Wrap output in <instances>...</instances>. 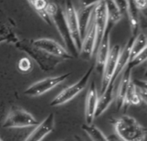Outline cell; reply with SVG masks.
I'll return each instance as SVG.
<instances>
[{
  "label": "cell",
  "mask_w": 147,
  "mask_h": 141,
  "mask_svg": "<svg viewBox=\"0 0 147 141\" xmlns=\"http://www.w3.org/2000/svg\"><path fill=\"white\" fill-rule=\"evenodd\" d=\"M105 2L107 5V12H108V24H107L106 30L111 31L114 26L121 21L123 15L117 8V6L115 4L113 0H105Z\"/></svg>",
  "instance_id": "20"
},
{
  "label": "cell",
  "mask_w": 147,
  "mask_h": 141,
  "mask_svg": "<svg viewBox=\"0 0 147 141\" xmlns=\"http://www.w3.org/2000/svg\"><path fill=\"white\" fill-rule=\"evenodd\" d=\"M100 0H79L80 5L82 7H89L95 6Z\"/></svg>",
  "instance_id": "30"
},
{
  "label": "cell",
  "mask_w": 147,
  "mask_h": 141,
  "mask_svg": "<svg viewBox=\"0 0 147 141\" xmlns=\"http://www.w3.org/2000/svg\"><path fill=\"white\" fill-rule=\"evenodd\" d=\"M115 82L110 81L107 88L104 90L103 92L101 93V96H98L96 110L95 114V119L101 116L111 105L114 100V89H115Z\"/></svg>",
  "instance_id": "14"
},
{
  "label": "cell",
  "mask_w": 147,
  "mask_h": 141,
  "mask_svg": "<svg viewBox=\"0 0 147 141\" xmlns=\"http://www.w3.org/2000/svg\"><path fill=\"white\" fill-rule=\"evenodd\" d=\"M12 26H14V22L11 18H9L8 22L0 21V43L9 41L16 44L19 41L17 35L12 30Z\"/></svg>",
  "instance_id": "19"
},
{
  "label": "cell",
  "mask_w": 147,
  "mask_h": 141,
  "mask_svg": "<svg viewBox=\"0 0 147 141\" xmlns=\"http://www.w3.org/2000/svg\"><path fill=\"white\" fill-rule=\"evenodd\" d=\"M94 68H95V65L90 66L84 72V74L82 76V78L78 82H76L72 85L64 89L60 93H59L50 103V105L52 107H57V106L63 105V104L70 102L71 100H72L78 94H80L86 87V85L91 77V74L94 71Z\"/></svg>",
  "instance_id": "3"
},
{
  "label": "cell",
  "mask_w": 147,
  "mask_h": 141,
  "mask_svg": "<svg viewBox=\"0 0 147 141\" xmlns=\"http://www.w3.org/2000/svg\"><path fill=\"white\" fill-rule=\"evenodd\" d=\"M97 101H98V92H97L96 83L93 81L88 90L86 99H85L84 115H85V121L86 124L88 125L93 124V121L95 120Z\"/></svg>",
  "instance_id": "13"
},
{
  "label": "cell",
  "mask_w": 147,
  "mask_h": 141,
  "mask_svg": "<svg viewBox=\"0 0 147 141\" xmlns=\"http://www.w3.org/2000/svg\"><path fill=\"white\" fill-rule=\"evenodd\" d=\"M131 74H132V69H130L129 67H126L125 70L123 71L121 80L120 82L118 91H117L116 102H117V108H118V109H121L123 107L126 92H127V87H128V85H129V84H130V82L132 80Z\"/></svg>",
  "instance_id": "17"
},
{
  "label": "cell",
  "mask_w": 147,
  "mask_h": 141,
  "mask_svg": "<svg viewBox=\"0 0 147 141\" xmlns=\"http://www.w3.org/2000/svg\"><path fill=\"white\" fill-rule=\"evenodd\" d=\"M40 122L28 111L23 109L14 107L12 108L3 123V128H31L36 127Z\"/></svg>",
  "instance_id": "5"
},
{
  "label": "cell",
  "mask_w": 147,
  "mask_h": 141,
  "mask_svg": "<svg viewBox=\"0 0 147 141\" xmlns=\"http://www.w3.org/2000/svg\"><path fill=\"white\" fill-rule=\"evenodd\" d=\"M55 117L53 113H50L40 123H39L34 129L30 133L24 141H41L51 134L54 129Z\"/></svg>",
  "instance_id": "12"
},
{
  "label": "cell",
  "mask_w": 147,
  "mask_h": 141,
  "mask_svg": "<svg viewBox=\"0 0 147 141\" xmlns=\"http://www.w3.org/2000/svg\"><path fill=\"white\" fill-rule=\"evenodd\" d=\"M139 9L135 6L133 0H127V8L126 13L127 14L130 28L132 32V37H135L138 34V30L140 28V18H139Z\"/></svg>",
  "instance_id": "18"
},
{
  "label": "cell",
  "mask_w": 147,
  "mask_h": 141,
  "mask_svg": "<svg viewBox=\"0 0 147 141\" xmlns=\"http://www.w3.org/2000/svg\"><path fill=\"white\" fill-rule=\"evenodd\" d=\"M96 33L95 23L93 20V14L90 22V25L87 28V31L84 34V39L82 40L81 47L78 53V55L84 59H90L94 52L96 51Z\"/></svg>",
  "instance_id": "11"
},
{
  "label": "cell",
  "mask_w": 147,
  "mask_h": 141,
  "mask_svg": "<svg viewBox=\"0 0 147 141\" xmlns=\"http://www.w3.org/2000/svg\"><path fill=\"white\" fill-rule=\"evenodd\" d=\"M93 20L96 28V51L100 45L106 28L108 24V12H107V5L105 0H100L94 7L93 9Z\"/></svg>",
  "instance_id": "9"
},
{
  "label": "cell",
  "mask_w": 147,
  "mask_h": 141,
  "mask_svg": "<svg viewBox=\"0 0 147 141\" xmlns=\"http://www.w3.org/2000/svg\"><path fill=\"white\" fill-rule=\"evenodd\" d=\"M82 129L87 134V135L92 141H109L104 135V134L94 124H83Z\"/></svg>",
  "instance_id": "23"
},
{
  "label": "cell",
  "mask_w": 147,
  "mask_h": 141,
  "mask_svg": "<svg viewBox=\"0 0 147 141\" xmlns=\"http://www.w3.org/2000/svg\"><path fill=\"white\" fill-rule=\"evenodd\" d=\"M65 19L66 22V25L68 27L70 34L71 36V39L73 40V43L79 53L80 47H81V36L79 32V27H78V22L76 13V8L74 7L71 1L67 0L65 3V7L63 9Z\"/></svg>",
  "instance_id": "8"
},
{
  "label": "cell",
  "mask_w": 147,
  "mask_h": 141,
  "mask_svg": "<svg viewBox=\"0 0 147 141\" xmlns=\"http://www.w3.org/2000/svg\"><path fill=\"white\" fill-rule=\"evenodd\" d=\"M32 68V64L31 61L28 58L24 57L22 58L18 61V69L22 72H28Z\"/></svg>",
  "instance_id": "27"
},
{
  "label": "cell",
  "mask_w": 147,
  "mask_h": 141,
  "mask_svg": "<svg viewBox=\"0 0 147 141\" xmlns=\"http://www.w3.org/2000/svg\"><path fill=\"white\" fill-rule=\"evenodd\" d=\"M121 47L120 45L116 44L110 47L108 58L106 59V62L104 64L103 69H102V84H101V93L104 91V90L107 88L109 84L110 83L112 77L115 73L118 59L121 53Z\"/></svg>",
  "instance_id": "10"
},
{
  "label": "cell",
  "mask_w": 147,
  "mask_h": 141,
  "mask_svg": "<svg viewBox=\"0 0 147 141\" xmlns=\"http://www.w3.org/2000/svg\"><path fill=\"white\" fill-rule=\"evenodd\" d=\"M134 85H135V90L137 92V95L139 96L141 103H146V95H147V84L146 81L142 80H138L134 79Z\"/></svg>",
  "instance_id": "25"
},
{
  "label": "cell",
  "mask_w": 147,
  "mask_h": 141,
  "mask_svg": "<svg viewBox=\"0 0 147 141\" xmlns=\"http://www.w3.org/2000/svg\"><path fill=\"white\" fill-rule=\"evenodd\" d=\"M16 47L18 49L27 53L31 58H33L36 61V63L39 64V65L40 66L42 70L47 71V70L52 69V67L57 65L61 61L60 59L49 55L35 48L34 47L31 45L30 41L28 40H19L18 42L16 43Z\"/></svg>",
  "instance_id": "4"
},
{
  "label": "cell",
  "mask_w": 147,
  "mask_h": 141,
  "mask_svg": "<svg viewBox=\"0 0 147 141\" xmlns=\"http://www.w3.org/2000/svg\"><path fill=\"white\" fill-rule=\"evenodd\" d=\"M133 1L139 10H144L146 9L147 0H133Z\"/></svg>",
  "instance_id": "29"
},
{
  "label": "cell",
  "mask_w": 147,
  "mask_h": 141,
  "mask_svg": "<svg viewBox=\"0 0 147 141\" xmlns=\"http://www.w3.org/2000/svg\"><path fill=\"white\" fill-rule=\"evenodd\" d=\"M47 13L49 16L52 22L55 25L58 32L59 33V34L65 45V47H66L65 49L71 54V56L73 58L78 57V52L73 43V40L70 34L68 27L66 25L63 9L60 8L59 5H57L56 3L49 2V4L47 8Z\"/></svg>",
  "instance_id": "2"
},
{
  "label": "cell",
  "mask_w": 147,
  "mask_h": 141,
  "mask_svg": "<svg viewBox=\"0 0 147 141\" xmlns=\"http://www.w3.org/2000/svg\"><path fill=\"white\" fill-rule=\"evenodd\" d=\"M94 7L95 6H89V7L80 6L78 9H76L81 40L84 39V34L87 31V28L90 25V20L92 17V14H93Z\"/></svg>",
  "instance_id": "16"
},
{
  "label": "cell",
  "mask_w": 147,
  "mask_h": 141,
  "mask_svg": "<svg viewBox=\"0 0 147 141\" xmlns=\"http://www.w3.org/2000/svg\"><path fill=\"white\" fill-rule=\"evenodd\" d=\"M147 38L144 33H139L133 40L130 50V60L146 49Z\"/></svg>",
  "instance_id": "21"
},
{
  "label": "cell",
  "mask_w": 147,
  "mask_h": 141,
  "mask_svg": "<svg viewBox=\"0 0 147 141\" xmlns=\"http://www.w3.org/2000/svg\"><path fill=\"white\" fill-rule=\"evenodd\" d=\"M28 2L46 23H47L48 25H51L53 23L47 13V8L49 4L48 0H28Z\"/></svg>",
  "instance_id": "22"
},
{
  "label": "cell",
  "mask_w": 147,
  "mask_h": 141,
  "mask_svg": "<svg viewBox=\"0 0 147 141\" xmlns=\"http://www.w3.org/2000/svg\"><path fill=\"white\" fill-rule=\"evenodd\" d=\"M115 131L122 141H145L146 129L135 118L122 115L114 123Z\"/></svg>",
  "instance_id": "1"
},
{
  "label": "cell",
  "mask_w": 147,
  "mask_h": 141,
  "mask_svg": "<svg viewBox=\"0 0 147 141\" xmlns=\"http://www.w3.org/2000/svg\"><path fill=\"white\" fill-rule=\"evenodd\" d=\"M113 2L120 9L122 15L126 13L127 8V0H113Z\"/></svg>",
  "instance_id": "28"
},
{
  "label": "cell",
  "mask_w": 147,
  "mask_h": 141,
  "mask_svg": "<svg viewBox=\"0 0 147 141\" xmlns=\"http://www.w3.org/2000/svg\"><path fill=\"white\" fill-rule=\"evenodd\" d=\"M71 75V72H67V73L61 74L59 76L51 77V78H47L41 79L38 82L34 83L30 86H28L24 90V94L26 96H31V97L40 96L48 92L52 89L55 88L61 83H63Z\"/></svg>",
  "instance_id": "6"
},
{
  "label": "cell",
  "mask_w": 147,
  "mask_h": 141,
  "mask_svg": "<svg viewBox=\"0 0 147 141\" xmlns=\"http://www.w3.org/2000/svg\"><path fill=\"white\" fill-rule=\"evenodd\" d=\"M147 58V50H144L143 52H141L140 54H138L134 59H131V60H129V62H128V64H127V67H129L130 69H134V67H136V66H138V65H141L143 62H145L146 61V59Z\"/></svg>",
  "instance_id": "26"
},
{
  "label": "cell",
  "mask_w": 147,
  "mask_h": 141,
  "mask_svg": "<svg viewBox=\"0 0 147 141\" xmlns=\"http://www.w3.org/2000/svg\"><path fill=\"white\" fill-rule=\"evenodd\" d=\"M141 103L139 96L137 95L136 90H135V85L134 83V80L132 79L127 92H126V96H125V99H124V104L123 107H127V106H131V105H140Z\"/></svg>",
  "instance_id": "24"
},
{
  "label": "cell",
  "mask_w": 147,
  "mask_h": 141,
  "mask_svg": "<svg viewBox=\"0 0 147 141\" xmlns=\"http://www.w3.org/2000/svg\"><path fill=\"white\" fill-rule=\"evenodd\" d=\"M0 141H3V140H2V139H1V138H0Z\"/></svg>",
  "instance_id": "32"
},
{
  "label": "cell",
  "mask_w": 147,
  "mask_h": 141,
  "mask_svg": "<svg viewBox=\"0 0 147 141\" xmlns=\"http://www.w3.org/2000/svg\"><path fill=\"white\" fill-rule=\"evenodd\" d=\"M110 30H105L103 38L96 49V67L98 72H102V69L110 50Z\"/></svg>",
  "instance_id": "15"
},
{
  "label": "cell",
  "mask_w": 147,
  "mask_h": 141,
  "mask_svg": "<svg viewBox=\"0 0 147 141\" xmlns=\"http://www.w3.org/2000/svg\"><path fill=\"white\" fill-rule=\"evenodd\" d=\"M31 45L35 48L60 59H71V54L56 40L48 38H40L29 40Z\"/></svg>",
  "instance_id": "7"
},
{
  "label": "cell",
  "mask_w": 147,
  "mask_h": 141,
  "mask_svg": "<svg viewBox=\"0 0 147 141\" xmlns=\"http://www.w3.org/2000/svg\"><path fill=\"white\" fill-rule=\"evenodd\" d=\"M76 139H77V140L78 141H83L82 139H80V138H79V137H78V136H76Z\"/></svg>",
  "instance_id": "31"
}]
</instances>
